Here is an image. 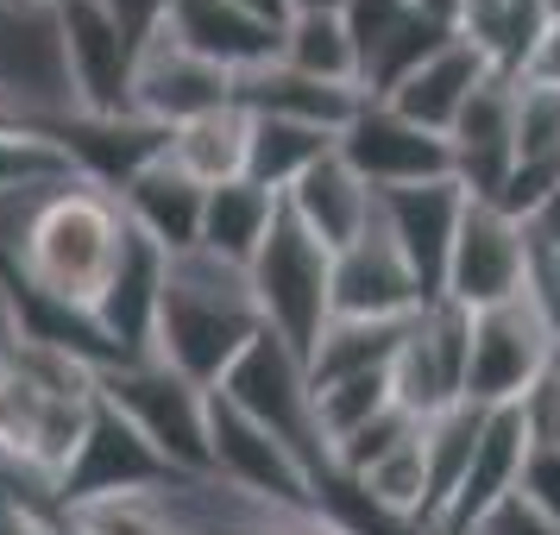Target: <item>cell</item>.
Instances as JSON below:
<instances>
[{"instance_id": "18", "label": "cell", "mask_w": 560, "mask_h": 535, "mask_svg": "<svg viewBox=\"0 0 560 535\" xmlns=\"http://www.w3.org/2000/svg\"><path fill=\"white\" fill-rule=\"evenodd\" d=\"M365 102L359 89H334V82H308L296 77L290 63H253L233 77V107L253 114V120H296V127H315V132H334L353 120V107Z\"/></svg>"}, {"instance_id": "5", "label": "cell", "mask_w": 560, "mask_h": 535, "mask_svg": "<svg viewBox=\"0 0 560 535\" xmlns=\"http://www.w3.org/2000/svg\"><path fill=\"white\" fill-rule=\"evenodd\" d=\"M51 45L63 107L89 120H132V63L139 45L107 20L102 0H57L51 7Z\"/></svg>"}, {"instance_id": "16", "label": "cell", "mask_w": 560, "mask_h": 535, "mask_svg": "<svg viewBox=\"0 0 560 535\" xmlns=\"http://www.w3.org/2000/svg\"><path fill=\"white\" fill-rule=\"evenodd\" d=\"M447 158H454V183L472 202H498L510 171H516V82L485 77L479 95L447 132Z\"/></svg>"}, {"instance_id": "8", "label": "cell", "mask_w": 560, "mask_h": 535, "mask_svg": "<svg viewBox=\"0 0 560 535\" xmlns=\"http://www.w3.org/2000/svg\"><path fill=\"white\" fill-rule=\"evenodd\" d=\"M529 221L504 214L498 202H472L459 208V228H454V253H447V278H441V296L459 303L466 315L498 303H516L529 290Z\"/></svg>"}, {"instance_id": "12", "label": "cell", "mask_w": 560, "mask_h": 535, "mask_svg": "<svg viewBox=\"0 0 560 535\" xmlns=\"http://www.w3.org/2000/svg\"><path fill=\"white\" fill-rule=\"evenodd\" d=\"M208 479L233 485V491H253L265 504L315 510L308 466L283 447L278 434L258 429L253 416H240L221 391H208Z\"/></svg>"}, {"instance_id": "31", "label": "cell", "mask_w": 560, "mask_h": 535, "mask_svg": "<svg viewBox=\"0 0 560 535\" xmlns=\"http://www.w3.org/2000/svg\"><path fill=\"white\" fill-rule=\"evenodd\" d=\"M516 491H523L541 516H555V523H560V441L523 454V479H516Z\"/></svg>"}, {"instance_id": "14", "label": "cell", "mask_w": 560, "mask_h": 535, "mask_svg": "<svg viewBox=\"0 0 560 535\" xmlns=\"http://www.w3.org/2000/svg\"><path fill=\"white\" fill-rule=\"evenodd\" d=\"M459 208H466V189H459L454 177L372 196V221H378V233L397 246V258L409 265V278H416V290H422L429 303L441 296V278H447Z\"/></svg>"}, {"instance_id": "15", "label": "cell", "mask_w": 560, "mask_h": 535, "mask_svg": "<svg viewBox=\"0 0 560 535\" xmlns=\"http://www.w3.org/2000/svg\"><path fill=\"white\" fill-rule=\"evenodd\" d=\"M429 303L409 265L397 258V246L378 233V221L359 233L353 246L328 253V309L347 315V322H404Z\"/></svg>"}, {"instance_id": "10", "label": "cell", "mask_w": 560, "mask_h": 535, "mask_svg": "<svg viewBox=\"0 0 560 535\" xmlns=\"http://www.w3.org/2000/svg\"><path fill=\"white\" fill-rule=\"evenodd\" d=\"M334 152H340V164H347L372 196L454 177L447 139H441V132H422L416 120H404L390 102H359L353 120L334 139Z\"/></svg>"}, {"instance_id": "22", "label": "cell", "mask_w": 560, "mask_h": 535, "mask_svg": "<svg viewBox=\"0 0 560 535\" xmlns=\"http://www.w3.org/2000/svg\"><path fill=\"white\" fill-rule=\"evenodd\" d=\"M459 38L485 57L491 77L523 82L541 38H548V0H466Z\"/></svg>"}, {"instance_id": "21", "label": "cell", "mask_w": 560, "mask_h": 535, "mask_svg": "<svg viewBox=\"0 0 560 535\" xmlns=\"http://www.w3.org/2000/svg\"><path fill=\"white\" fill-rule=\"evenodd\" d=\"M485 77H491V70H485V57L472 51L466 38H454V45H447V51H434L416 77L397 82L384 102L397 107L404 120H416L422 132H441V139H447V132H454V120L466 114V102L479 95Z\"/></svg>"}, {"instance_id": "33", "label": "cell", "mask_w": 560, "mask_h": 535, "mask_svg": "<svg viewBox=\"0 0 560 535\" xmlns=\"http://www.w3.org/2000/svg\"><path fill=\"white\" fill-rule=\"evenodd\" d=\"M529 240H535V253H548V258H560V189L548 196V202L529 214Z\"/></svg>"}, {"instance_id": "19", "label": "cell", "mask_w": 560, "mask_h": 535, "mask_svg": "<svg viewBox=\"0 0 560 535\" xmlns=\"http://www.w3.org/2000/svg\"><path fill=\"white\" fill-rule=\"evenodd\" d=\"M171 38L228 77L278 57V26L233 7V0H171Z\"/></svg>"}, {"instance_id": "6", "label": "cell", "mask_w": 560, "mask_h": 535, "mask_svg": "<svg viewBox=\"0 0 560 535\" xmlns=\"http://www.w3.org/2000/svg\"><path fill=\"white\" fill-rule=\"evenodd\" d=\"M253 303L265 315V334H278L296 359L315 353L322 328L334 322L328 309V246H315L290 214H278V228L265 233L258 258L246 265Z\"/></svg>"}, {"instance_id": "3", "label": "cell", "mask_w": 560, "mask_h": 535, "mask_svg": "<svg viewBox=\"0 0 560 535\" xmlns=\"http://www.w3.org/2000/svg\"><path fill=\"white\" fill-rule=\"evenodd\" d=\"M214 391L303 460L308 479H315V510H322V485L334 479V454H328V441H322V422H315V391H308L303 359L290 353L278 334H258Z\"/></svg>"}, {"instance_id": "28", "label": "cell", "mask_w": 560, "mask_h": 535, "mask_svg": "<svg viewBox=\"0 0 560 535\" xmlns=\"http://www.w3.org/2000/svg\"><path fill=\"white\" fill-rule=\"evenodd\" d=\"M63 177H77L57 146L32 139V132H7L0 127V208H26L45 189H57Z\"/></svg>"}, {"instance_id": "23", "label": "cell", "mask_w": 560, "mask_h": 535, "mask_svg": "<svg viewBox=\"0 0 560 535\" xmlns=\"http://www.w3.org/2000/svg\"><path fill=\"white\" fill-rule=\"evenodd\" d=\"M278 214H283V196H271V189H258V183H246V177H233V183H221V189H208L202 240H196V246L246 271L258 258V246H265V233L278 228Z\"/></svg>"}, {"instance_id": "29", "label": "cell", "mask_w": 560, "mask_h": 535, "mask_svg": "<svg viewBox=\"0 0 560 535\" xmlns=\"http://www.w3.org/2000/svg\"><path fill=\"white\" fill-rule=\"evenodd\" d=\"M516 416H523V429H529V447H548L560 441V353L535 372V384L516 397Z\"/></svg>"}, {"instance_id": "34", "label": "cell", "mask_w": 560, "mask_h": 535, "mask_svg": "<svg viewBox=\"0 0 560 535\" xmlns=\"http://www.w3.org/2000/svg\"><path fill=\"white\" fill-rule=\"evenodd\" d=\"M233 7H246V13L271 20V26H283V20H290V0H233Z\"/></svg>"}, {"instance_id": "30", "label": "cell", "mask_w": 560, "mask_h": 535, "mask_svg": "<svg viewBox=\"0 0 560 535\" xmlns=\"http://www.w3.org/2000/svg\"><path fill=\"white\" fill-rule=\"evenodd\" d=\"M466 535H560V523L555 516H541L523 491H510V498H498V504L485 510Z\"/></svg>"}, {"instance_id": "2", "label": "cell", "mask_w": 560, "mask_h": 535, "mask_svg": "<svg viewBox=\"0 0 560 535\" xmlns=\"http://www.w3.org/2000/svg\"><path fill=\"white\" fill-rule=\"evenodd\" d=\"M258 334H265V315H258L253 283H246L240 265L202 253V246L164 258L152 359H164L196 391H214Z\"/></svg>"}, {"instance_id": "1", "label": "cell", "mask_w": 560, "mask_h": 535, "mask_svg": "<svg viewBox=\"0 0 560 535\" xmlns=\"http://www.w3.org/2000/svg\"><path fill=\"white\" fill-rule=\"evenodd\" d=\"M127 233L132 228H127V214H120V202H114V189L63 177L38 202L20 208V221L7 233L0 258L32 290H45V296H57V303H70V309H95L102 283L120 265Z\"/></svg>"}, {"instance_id": "4", "label": "cell", "mask_w": 560, "mask_h": 535, "mask_svg": "<svg viewBox=\"0 0 560 535\" xmlns=\"http://www.w3.org/2000/svg\"><path fill=\"white\" fill-rule=\"evenodd\" d=\"M95 397L114 416H127L132 429L152 441L164 466L183 479L208 473V391L177 379L164 359H120L95 372Z\"/></svg>"}, {"instance_id": "36", "label": "cell", "mask_w": 560, "mask_h": 535, "mask_svg": "<svg viewBox=\"0 0 560 535\" xmlns=\"http://www.w3.org/2000/svg\"><path fill=\"white\" fill-rule=\"evenodd\" d=\"M45 535H95V530H82L77 516H57V523H51V530H45Z\"/></svg>"}, {"instance_id": "20", "label": "cell", "mask_w": 560, "mask_h": 535, "mask_svg": "<svg viewBox=\"0 0 560 535\" xmlns=\"http://www.w3.org/2000/svg\"><path fill=\"white\" fill-rule=\"evenodd\" d=\"M283 214L315 240V246H353L359 233L372 228V189L340 164V152H328L322 164H308L303 177L283 189Z\"/></svg>"}, {"instance_id": "27", "label": "cell", "mask_w": 560, "mask_h": 535, "mask_svg": "<svg viewBox=\"0 0 560 535\" xmlns=\"http://www.w3.org/2000/svg\"><path fill=\"white\" fill-rule=\"evenodd\" d=\"M328 152H334V132L296 127V120H253L246 114V183L271 189V196H283L308 164H322Z\"/></svg>"}, {"instance_id": "26", "label": "cell", "mask_w": 560, "mask_h": 535, "mask_svg": "<svg viewBox=\"0 0 560 535\" xmlns=\"http://www.w3.org/2000/svg\"><path fill=\"white\" fill-rule=\"evenodd\" d=\"M404 322H347V315H334L328 328H322V340H315V353L303 359L308 384L359 379V372H390L397 340H404Z\"/></svg>"}, {"instance_id": "17", "label": "cell", "mask_w": 560, "mask_h": 535, "mask_svg": "<svg viewBox=\"0 0 560 535\" xmlns=\"http://www.w3.org/2000/svg\"><path fill=\"white\" fill-rule=\"evenodd\" d=\"M114 202H120V214H127V228L139 233V240H152L164 258L189 253V246L202 240L208 189L196 177H183L164 152H158L152 164H139V171L114 189Z\"/></svg>"}, {"instance_id": "24", "label": "cell", "mask_w": 560, "mask_h": 535, "mask_svg": "<svg viewBox=\"0 0 560 535\" xmlns=\"http://www.w3.org/2000/svg\"><path fill=\"white\" fill-rule=\"evenodd\" d=\"M164 158L183 177H196L202 189L246 177V114L240 107H214V114L189 120V127H171L164 132Z\"/></svg>"}, {"instance_id": "35", "label": "cell", "mask_w": 560, "mask_h": 535, "mask_svg": "<svg viewBox=\"0 0 560 535\" xmlns=\"http://www.w3.org/2000/svg\"><path fill=\"white\" fill-rule=\"evenodd\" d=\"M290 13H347V0H290Z\"/></svg>"}, {"instance_id": "9", "label": "cell", "mask_w": 560, "mask_h": 535, "mask_svg": "<svg viewBox=\"0 0 560 535\" xmlns=\"http://www.w3.org/2000/svg\"><path fill=\"white\" fill-rule=\"evenodd\" d=\"M466 347H472V315L447 296L422 303L404 322L397 359H390V397L416 422H434L441 409L466 404Z\"/></svg>"}, {"instance_id": "11", "label": "cell", "mask_w": 560, "mask_h": 535, "mask_svg": "<svg viewBox=\"0 0 560 535\" xmlns=\"http://www.w3.org/2000/svg\"><path fill=\"white\" fill-rule=\"evenodd\" d=\"M555 353H560L555 334L535 315L529 296L479 309V315H472V347H466V404L472 409H510Z\"/></svg>"}, {"instance_id": "25", "label": "cell", "mask_w": 560, "mask_h": 535, "mask_svg": "<svg viewBox=\"0 0 560 535\" xmlns=\"http://www.w3.org/2000/svg\"><path fill=\"white\" fill-rule=\"evenodd\" d=\"M278 63H290L308 82L359 89V51H353V38H347L340 13H290L278 26Z\"/></svg>"}, {"instance_id": "32", "label": "cell", "mask_w": 560, "mask_h": 535, "mask_svg": "<svg viewBox=\"0 0 560 535\" xmlns=\"http://www.w3.org/2000/svg\"><path fill=\"white\" fill-rule=\"evenodd\" d=\"M107 20L127 32L132 45H145V38H158L164 32V20H171V0H102Z\"/></svg>"}, {"instance_id": "7", "label": "cell", "mask_w": 560, "mask_h": 535, "mask_svg": "<svg viewBox=\"0 0 560 535\" xmlns=\"http://www.w3.org/2000/svg\"><path fill=\"white\" fill-rule=\"evenodd\" d=\"M171 479H183V473H171L152 441L132 429L127 416H114V409L95 397L77 454L57 473V510L77 516V510L120 504V498H152V491H164Z\"/></svg>"}, {"instance_id": "13", "label": "cell", "mask_w": 560, "mask_h": 535, "mask_svg": "<svg viewBox=\"0 0 560 535\" xmlns=\"http://www.w3.org/2000/svg\"><path fill=\"white\" fill-rule=\"evenodd\" d=\"M214 107H233V77L202 63L196 51H183L171 38V20L158 38L139 45V63H132V120L171 132V127H189Z\"/></svg>"}]
</instances>
